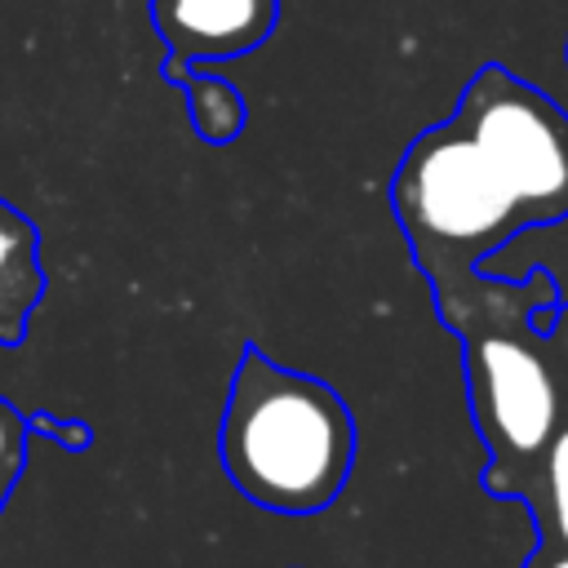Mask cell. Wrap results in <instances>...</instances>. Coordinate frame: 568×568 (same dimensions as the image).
<instances>
[{
  "label": "cell",
  "mask_w": 568,
  "mask_h": 568,
  "mask_svg": "<svg viewBox=\"0 0 568 568\" xmlns=\"http://www.w3.org/2000/svg\"><path fill=\"white\" fill-rule=\"evenodd\" d=\"M426 288L439 324L462 342L466 408L488 453L479 484L484 493L510 501L564 417L555 351L532 320L541 306L559 302V284L546 266H532L524 280L470 266L435 275Z\"/></svg>",
  "instance_id": "obj_1"
},
{
  "label": "cell",
  "mask_w": 568,
  "mask_h": 568,
  "mask_svg": "<svg viewBox=\"0 0 568 568\" xmlns=\"http://www.w3.org/2000/svg\"><path fill=\"white\" fill-rule=\"evenodd\" d=\"M217 462L253 506L315 515L351 479L355 417L328 382L284 368L248 342L222 404Z\"/></svg>",
  "instance_id": "obj_2"
},
{
  "label": "cell",
  "mask_w": 568,
  "mask_h": 568,
  "mask_svg": "<svg viewBox=\"0 0 568 568\" xmlns=\"http://www.w3.org/2000/svg\"><path fill=\"white\" fill-rule=\"evenodd\" d=\"M386 195L413 266L426 280L470 271L528 231L515 195L453 115L404 146Z\"/></svg>",
  "instance_id": "obj_3"
},
{
  "label": "cell",
  "mask_w": 568,
  "mask_h": 568,
  "mask_svg": "<svg viewBox=\"0 0 568 568\" xmlns=\"http://www.w3.org/2000/svg\"><path fill=\"white\" fill-rule=\"evenodd\" d=\"M453 120L515 195L528 231L568 217V111L501 62H479Z\"/></svg>",
  "instance_id": "obj_4"
},
{
  "label": "cell",
  "mask_w": 568,
  "mask_h": 568,
  "mask_svg": "<svg viewBox=\"0 0 568 568\" xmlns=\"http://www.w3.org/2000/svg\"><path fill=\"white\" fill-rule=\"evenodd\" d=\"M151 27L164 40V80L186 67L244 58L271 40L280 0H146Z\"/></svg>",
  "instance_id": "obj_5"
},
{
  "label": "cell",
  "mask_w": 568,
  "mask_h": 568,
  "mask_svg": "<svg viewBox=\"0 0 568 568\" xmlns=\"http://www.w3.org/2000/svg\"><path fill=\"white\" fill-rule=\"evenodd\" d=\"M40 226L0 195V346H22L36 306L44 302Z\"/></svg>",
  "instance_id": "obj_6"
},
{
  "label": "cell",
  "mask_w": 568,
  "mask_h": 568,
  "mask_svg": "<svg viewBox=\"0 0 568 568\" xmlns=\"http://www.w3.org/2000/svg\"><path fill=\"white\" fill-rule=\"evenodd\" d=\"M510 501L528 506L532 528H537V546H568V404H564L555 435L546 439L541 457L519 479Z\"/></svg>",
  "instance_id": "obj_7"
},
{
  "label": "cell",
  "mask_w": 568,
  "mask_h": 568,
  "mask_svg": "<svg viewBox=\"0 0 568 568\" xmlns=\"http://www.w3.org/2000/svg\"><path fill=\"white\" fill-rule=\"evenodd\" d=\"M173 84H182V93H186V120L200 133V142L226 146V142H235L244 133L248 102L231 80L195 67V71H182Z\"/></svg>",
  "instance_id": "obj_8"
},
{
  "label": "cell",
  "mask_w": 568,
  "mask_h": 568,
  "mask_svg": "<svg viewBox=\"0 0 568 568\" xmlns=\"http://www.w3.org/2000/svg\"><path fill=\"white\" fill-rule=\"evenodd\" d=\"M27 444H31L27 413L0 395V515H4L9 493L18 488V479L27 470Z\"/></svg>",
  "instance_id": "obj_9"
},
{
  "label": "cell",
  "mask_w": 568,
  "mask_h": 568,
  "mask_svg": "<svg viewBox=\"0 0 568 568\" xmlns=\"http://www.w3.org/2000/svg\"><path fill=\"white\" fill-rule=\"evenodd\" d=\"M27 430H31V439H36V435H40V439H53V444H62L67 453H84V448H93V426H89V422H75V417L27 413Z\"/></svg>",
  "instance_id": "obj_10"
},
{
  "label": "cell",
  "mask_w": 568,
  "mask_h": 568,
  "mask_svg": "<svg viewBox=\"0 0 568 568\" xmlns=\"http://www.w3.org/2000/svg\"><path fill=\"white\" fill-rule=\"evenodd\" d=\"M532 320H537V328L550 337L555 368H559V386H564V404H568V302H550V306H541Z\"/></svg>",
  "instance_id": "obj_11"
},
{
  "label": "cell",
  "mask_w": 568,
  "mask_h": 568,
  "mask_svg": "<svg viewBox=\"0 0 568 568\" xmlns=\"http://www.w3.org/2000/svg\"><path fill=\"white\" fill-rule=\"evenodd\" d=\"M564 62H568V44H564Z\"/></svg>",
  "instance_id": "obj_12"
}]
</instances>
